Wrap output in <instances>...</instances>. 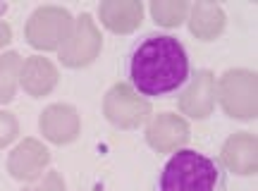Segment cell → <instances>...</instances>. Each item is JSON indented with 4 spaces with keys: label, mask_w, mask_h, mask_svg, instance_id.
Here are the masks:
<instances>
[{
    "label": "cell",
    "mask_w": 258,
    "mask_h": 191,
    "mask_svg": "<svg viewBox=\"0 0 258 191\" xmlns=\"http://www.w3.org/2000/svg\"><path fill=\"white\" fill-rule=\"evenodd\" d=\"M122 72L127 86L141 98H170L191 79V57L177 36L148 31L127 48Z\"/></svg>",
    "instance_id": "obj_1"
},
{
    "label": "cell",
    "mask_w": 258,
    "mask_h": 191,
    "mask_svg": "<svg viewBox=\"0 0 258 191\" xmlns=\"http://www.w3.org/2000/svg\"><path fill=\"white\" fill-rule=\"evenodd\" d=\"M153 191H227V167L211 153L182 148L160 167Z\"/></svg>",
    "instance_id": "obj_2"
}]
</instances>
